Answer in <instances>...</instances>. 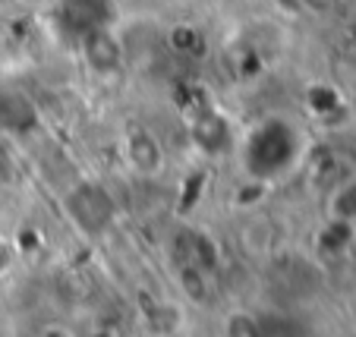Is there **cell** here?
<instances>
[{
    "label": "cell",
    "mask_w": 356,
    "mask_h": 337,
    "mask_svg": "<svg viewBox=\"0 0 356 337\" xmlns=\"http://www.w3.org/2000/svg\"><path fill=\"white\" fill-rule=\"evenodd\" d=\"M82 57L98 76H114L123 67V44L108 26L82 32Z\"/></svg>",
    "instance_id": "cell-2"
},
{
    "label": "cell",
    "mask_w": 356,
    "mask_h": 337,
    "mask_svg": "<svg viewBox=\"0 0 356 337\" xmlns=\"http://www.w3.org/2000/svg\"><path fill=\"white\" fill-rule=\"evenodd\" d=\"M293 161H296V129L290 123L268 120L259 129H252L246 145V164L252 176L271 180V176L284 174Z\"/></svg>",
    "instance_id": "cell-1"
},
{
    "label": "cell",
    "mask_w": 356,
    "mask_h": 337,
    "mask_svg": "<svg viewBox=\"0 0 356 337\" xmlns=\"http://www.w3.org/2000/svg\"><path fill=\"white\" fill-rule=\"evenodd\" d=\"M318 243H322V249H331V252L347 246L350 243V221H337L334 217V221L322 230V240H318Z\"/></svg>",
    "instance_id": "cell-6"
},
{
    "label": "cell",
    "mask_w": 356,
    "mask_h": 337,
    "mask_svg": "<svg viewBox=\"0 0 356 337\" xmlns=\"http://www.w3.org/2000/svg\"><path fill=\"white\" fill-rule=\"evenodd\" d=\"M331 215L337 221H353L356 217V180H347L334 189V196H331Z\"/></svg>",
    "instance_id": "cell-5"
},
{
    "label": "cell",
    "mask_w": 356,
    "mask_h": 337,
    "mask_svg": "<svg viewBox=\"0 0 356 337\" xmlns=\"http://www.w3.org/2000/svg\"><path fill=\"white\" fill-rule=\"evenodd\" d=\"M95 202H88V186H82V189H76L73 192V215H76V221H82L88 230H92V215H98V221L101 224H108L111 221V199H108V192H101L98 186H95Z\"/></svg>",
    "instance_id": "cell-4"
},
{
    "label": "cell",
    "mask_w": 356,
    "mask_h": 337,
    "mask_svg": "<svg viewBox=\"0 0 356 337\" xmlns=\"http://www.w3.org/2000/svg\"><path fill=\"white\" fill-rule=\"evenodd\" d=\"M3 164H7V155H3V151H0V170H3Z\"/></svg>",
    "instance_id": "cell-8"
},
{
    "label": "cell",
    "mask_w": 356,
    "mask_h": 337,
    "mask_svg": "<svg viewBox=\"0 0 356 337\" xmlns=\"http://www.w3.org/2000/svg\"><path fill=\"white\" fill-rule=\"evenodd\" d=\"M10 258H13V252H10L7 246H0V274L10 268Z\"/></svg>",
    "instance_id": "cell-7"
},
{
    "label": "cell",
    "mask_w": 356,
    "mask_h": 337,
    "mask_svg": "<svg viewBox=\"0 0 356 337\" xmlns=\"http://www.w3.org/2000/svg\"><path fill=\"white\" fill-rule=\"evenodd\" d=\"M127 161L133 164L139 174H158L164 164V151L148 129H133V133L127 135Z\"/></svg>",
    "instance_id": "cell-3"
}]
</instances>
